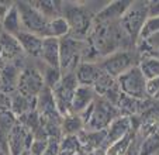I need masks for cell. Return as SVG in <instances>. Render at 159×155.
<instances>
[{"mask_svg": "<svg viewBox=\"0 0 159 155\" xmlns=\"http://www.w3.org/2000/svg\"><path fill=\"white\" fill-rule=\"evenodd\" d=\"M148 18V2H131L124 16L120 18V27L123 33L137 45L139 34Z\"/></svg>", "mask_w": 159, "mask_h": 155, "instance_id": "1", "label": "cell"}, {"mask_svg": "<svg viewBox=\"0 0 159 155\" xmlns=\"http://www.w3.org/2000/svg\"><path fill=\"white\" fill-rule=\"evenodd\" d=\"M14 3L20 14L23 31L38 35L41 38H47L49 21L33 6L31 2H14Z\"/></svg>", "mask_w": 159, "mask_h": 155, "instance_id": "2", "label": "cell"}, {"mask_svg": "<svg viewBox=\"0 0 159 155\" xmlns=\"http://www.w3.org/2000/svg\"><path fill=\"white\" fill-rule=\"evenodd\" d=\"M62 17L65 18L68 26H69V35H72L73 38L86 35L92 27L89 9L78 3L62 2Z\"/></svg>", "mask_w": 159, "mask_h": 155, "instance_id": "3", "label": "cell"}, {"mask_svg": "<svg viewBox=\"0 0 159 155\" xmlns=\"http://www.w3.org/2000/svg\"><path fill=\"white\" fill-rule=\"evenodd\" d=\"M117 86L121 95H125L131 99H145L148 97L147 93V79L142 75L138 65L129 68L123 75L116 79Z\"/></svg>", "mask_w": 159, "mask_h": 155, "instance_id": "4", "label": "cell"}, {"mask_svg": "<svg viewBox=\"0 0 159 155\" xmlns=\"http://www.w3.org/2000/svg\"><path fill=\"white\" fill-rule=\"evenodd\" d=\"M135 61H137V55L134 52L128 49H117L106 55L102 59V62L99 63V66L106 75H108L113 79H117L120 75H123L129 68L138 65V63H135Z\"/></svg>", "mask_w": 159, "mask_h": 155, "instance_id": "5", "label": "cell"}, {"mask_svg": "<svg viewBox=\"0 0 159 155\" xmlns=\"http://www.w3.org/2000/svg\"><path fill=\"white\" fill-rule=\"evenodd\" d=\"M76 87H78V81L75 78V73H66L62 75L59 83L54 89H51L55 107H57L59 116L63 117L70 113V101H72Z\"/></svg>", "mask_w": 159, "mask_h": 155, "instance_id": "6", "label": "cell"}, {"mask_svg": "<svg viewBox=\"0 0 159 155\" xmlns=\"http://www.w3.org/2000/svg\"><path fill=\"white\" fill-rule=\"evenodd\" d=\"M80 41L72 35H66L59 40V71L62 75L75 73L80 58Z\"/></svg>", "mask_w": 159, "mask_h": 155, "instance_id": "7", "label": "cell"}, {"mask_svg": "<svg viewBox=\"0 0 159 155\" xmlns=\"http://www.w3.org/2000/svg\"><path fill=\"white\" fill-rule=\"evenodd\" d=\"M116 116L117 114L114 113V109H113L111 103L106 100H100L99 105H96V101H94L90 116L84 125L90 127L92 130H103V128L108 127L114 119H117Z\"/></svg>", "mask_w": 159, "mask_h": 155, "instance_id": "8", "label": "cell"}, {"mask_svg": "<svg viewBox=\"0 0 159 155\" xmlns=\"http://www.w3.org/2000/svg\"><path fill=\"white\" fill-rule=\"evenodd\" d=\"M18 87L23 96L25 97H35L37 95L44 89V81H42L41 72L34 68H28L23 71L18 76Z\"/></svg>", "mask_w": 159, "mask_h": 155, "instance_id": "9", "label": "cell"}, {"mask_svg": "<svg viewBox=\"0 0 159 155\" xmlns=\"http://www.w3.org/2000/svg\"><path fill=\"white\" fill-rule=\"evenodd\" d=\"M96 100V92L90 86H82L78 85L75 93H73L72 101H70V113L80 114L86 110L89 106H92Z\"/></svg>", "mask_w": 159, "mask_h": 155, "instance_id": "10", "label": "cell"}, {"mask_svg": "<svg viewBox=\"0 0 159 155\" xmlns=\"http://www.w3.org/2000/svg\"><path fill=\"white\" fill-rule=\"evenodd\" d=\"M102 73L103 72L99 63L93 62H80L75 69V78L78 81V85H82V86L93 87Z\"/></svg>", "mask_w": 159, "mask_h": 155, "instance_id": "11", "label": "cell"}, {"mask_svg": "<svg viewBox=\"0 0 159 155\" xmlns=\"http://www.w3.org/2000/svg\"><path fill=\"white\" fill-rule=\"evenodd\" d=\"M39 59L44 62L45 66L59 69V40L52 37L42 38Z\"/></svg>", "mask_w": 159, "mask_h": 155, "instance_id": "12", "label": "cell"}, {"mask_svg": "<svg viewBox=\"0 0 159 155\" xmlns=\"http://www.w3.org/2000/svg\"><path fill=\"white\" fill-rule=\"evenodd\" d=\"M131 2H110L97 13V23H116L120 21L127 9L129 7Z\"/></svg>", "mask_w": 159, "mask_h": 155, "instance_id": "13", "label": "cell"}, {"mask_svg": "<svg viewBox=\"0 0 159 155\" xmlns=\"http://www.w3.org/2000/svg\"><path fill=\"white\" fill-rule=\"evenodd\" d=\"M18 45H20L21 51L27 54L28 57L39 58L41 55V47H42V38L38 35L30 34L27 31H21L20 34L16 35Z\"/></svg>", "mask_w": 159, "mask_h": 155, "instance_id": "14", "label": "cell"}, {"mask_svg": "<svg viewBox=\"0 0 159 155\" xmlns=\"http://www.w3.org/2000/svg\"><path fill=\"white\" fill-rule=\"evenodd\" d=\"M131 130V123L129 119L127 117H117L110 123V125L106 130V138L104 141H107L108 145L114 144L116 141L121 140L123 137H125Z\"/></svg>", "mask_w": 159, "mask_h": 155, "instance_id": "15", "label": "cell"}, {"mask_svg": "<svg viewBox=\"0 0 159 155\" xmlns=\"http://www.w3.org/2000/svg\"><path fill=\"white\" fill-rule=\"evenodd\" d=\"M0 27H2V33L7 34V35H11V37H16L17 34H20L23 31L20 14H18V10L16 7V3L10 7V10L6 13V16L2 18Z\"/></svg>", "mask_w": 159, "mask_h": 155, "instance_id": "16", "label": "cell"}, {"mask_svg": "<svg viewBox=\"0 0 159 155\" xmlns=\"http://www.w3.org/2000/svg\"><path fill=\"white\" fill-rule=\"evenodd\" d=\"M20 45H18L16 37L7 35L4 33H0V55L7 59H13L18 54H21Z\"/></svg>", "mask_w": 159, "mask_h": 155, "instance_id": "17", "label": "cell"}, {"mask_svg": "<svg viewBox=\"0 0 159 155\" xmlns=\"http://www.w3.org/2000/svg\"><path fill=\"white\" fill-rule=\"evenodd\" d=\"M33 6L48 21L62 17V2H31Z\"/></svg>", "mask_w": 159, "mask_h": 155, "instance_id": "18", "label": "cell"}, {"mask_svg": "<svg viewBox=\"0 0 159 155\" xmlns=\"http://www.w3.org/2000/svg\"><path fill=\"white\" fill-rule=\"evenodd\" d=\"M138 68L141 69L142 75L145 76L147 81L153 79V78H159V59L153 58L151 55H145L139 59Z\"/></svg>", "mask_w": 159, "mask_h": 155, "instance_id": "19", "label": "cell"}, {"mask_svg": "<svg viewBox=\"0 0 159 155\" xmlns=\"http://www.w3.org/2000/svg\"><path fill=\"white\" fill-rule=\"evenodd\" d=\"M69 26H68V23L63 17H57L48 23V37L61 40L63 37L69 35Z\"/></svg>", "mask_w": 159, "mask_h": 155, "instance_id": "20", "label": "cell"}, {"mask_svg": "<svg viewBox=\"0 0 159 155\" xmlns=\"http://www.w3.org/2000/svg\"><path fill=\"white\" fill-rule=\"evenodd\" d=\"M83 121L79 117V114L69 113L63 116L62 119V130L65 133V135H76L82 128H83Z\"/></svg>", "mask_w": 159, "mask_h": 155, "instance_id": "21", "label": "cell"}, {"mask_svg": "<svg viewBox=\"0 0 159 155\" xmlns=\"http://www.w3.org/2000/svg\"><path fill=\"white\" fill-rule=\"evenodd\" d=\"M18 76L20 73L16 71L14 66H6L4 71L2 72V81H0L2 87L4 90H13L18 83Z\"/></svg>", "mask_w": 159, "mask_h": 155, "instance_id": "22", "label": "cell"}, {"mask_svg": "<svg viewBox=\"0 0 159 155\" xmlns=\"http://www.w3.org/2000/svg\"><path fill=\"white\" fill-rule=\"evenodd\" d=\"M132 138H131V134H127L125 137H123L121 140L116 141L114 144L108 145L107 151H106V155H125L128 152L129 147H131V143H132Z\"/></svg>", "mask_w": 159, "mask_h": 155, "instance_id": "23", "label": "cell"}, {"mask_svg": "<svg viewBox=\"0 0 159 155\" xmlns=\"http://www.w3.org/2000/svg\"><path fill=\"white\" fill-rule=\"evenodd\" d=\"M137 47H138L139 52L142 54V57L149 55V54H152V52H155V51H158L159 49V31L155 34H152V35L148 37V38L139 41L138 44H137Z\"/></svg>", "mask_w": 159, "mask_h": 155, "instance_id": "24", "label": "cell"}, {"mask_svg": "<svg viewBox=\"0 0 159 155\" xmlns=\"http://www.w3.org/2000/svg\"><path fill=\"white\" fill-rule=\"evenodd\" d=\"M158 31H159V16L158 17H148L144 24V27H142V30H141V34H139L138 42L148 38V37H151L152 34L158 33ZM138 42H137V44H138Z\"/></svg>", "mask_w": 159, "mask_h": 155, "instance_id": "25", "label": "cell"}, {"mask_svg": "<svg viewBox=\"0 0 159 155\" xmlns=\"http://www.w3.org/2000/svg\"><path fill=\"white\" fill-rule=\"evenodd\" d=\"M47 145H48V141L45 140H35L31 143L30 148H28V152L30 155H42L47 149Z\"/></svg>", "mask_w": 159, "mask_h": 155, "instance_id": "26", "label": "cell"}, {"mask_svg": "<svg viewBox=\"0 0 159 155\" xmlns=\"http://www.w3.org/2000/svg\"><path fill=\"white\" fill-rule=\"evenodd\" d=\"M147 93L148 96H155V97L159 95V78L147 81Z\"/></svg>", "mask_w": 159, "mask_h": 155, "instance_id": "27", "label": "cell"}, {"mask_svg": "<svg viewBox=\"0 0 159 155\" xmlns=\"http://www.w3.org/2000/svg\"><path fill=\"white\" fill-rule=\"evenodd\" d=\"M59 154V144L57 143V140L51 138V141H48V145H47V149L42 155H58Z\"/></svg>", "mask_w": 159, "mask_h": 155, "instance_id": "28", "label": "cell"}, {"mask_svg": "<svg viewBox=\"0 0 159 155\" xmlns=\"http://www.w3.org/2000/svg\"><path fill=\"white\" fill-rule=\"evenodd\" d=\"M159 16V0L148 2V17H158Z\"/></svg>", "mask_w": 159, "mask_h": 155, "instance_id": "29", "label": "cell"}, {"mask_svg": "<svg viewBox=\"0 0 159 155\" xmlns=\"http://www.w3.org/2000/svg\"><path fill=\"white\" fill-rule=\"evenodd\" d=\"M13 4H14V2H0V21L6 16V13L9 12Z\"/></svg>", "mask_w": 159, "mask_h": 155, "instance_id": "30", "label": "cell"}, {"mask_svg": "<svg viewBox=\"0 0 159 155\" xmlns=\"http://www.w3.org/2000/svg\"><path fill=\"white\" fill-rule=\"evenodd\" d=\"M151 57H153V58H158L159 59V49L158 51H155V52H152V54H149Z\"/></svg>", "mask_w": 159, "mask_h": 155, "instance_id": "31", "label": "cell"}, {"mask_svg": "<svg viewBox=\"0 0 159 155\" xmlns=\"http://www.w3.org/2000/svg\"><path fill=\"white\" fill-rule=\"evenodd\" d=\"M58 155H76V154H72V152H65V151H59Z\"/></svg>", "mask_w": 159, "mask_h": 155, "instance_id": "32", "label": "cell"}, {"mask_svg": "<svg viewBox=\"0 0 159 155\" xmlns=\"http://www.w3.org/2000/svg\"><path fill=\"white\" fill-rule=\"evenodd\" d=\"M20 155H30V152H28V149H25V151H24V152H21Z\"/></svg>", "mask_w": 159, "mask_h": 155, "instance_id": "33", "label": "cell"}, {"mask_svg": "<svg viewBox=\"0 0 159 155\" xmlns=\"http://www.w3.org/2000/svg\"><path fill=\"white\" fill-rule=\"evenodd\" d=\"M0 155H7V154H6L4 151H0Z\"/></svg>", "mask_w": 159, "mask_h": 155, "instance_id": "34", "label": "cell"}, {"mask_svg": "<svg viewBox=\"0 0 159 155\" xmlns=\"http://www.w3.org/2000/svg\"><path fill=\"white\" fill-rule=\"evenodd\" d=\"M152 155H159V151H158V152H155V154H152Z\"/></svg>", "mask_w": 159, "mask_h": 155, "instance_id": "35", "label": "cell"}, {"mask_svg": "<svg viewBox=\"0 0 159 155\" xmlns=\"http://www.w3.org/2000/svg\"><path fill=\"white\" fill-rule=\"evenodd\" d=\"M0 33H2V27H0Z\"/></svg>", "mask_w": 159, "mask_h": 155, "instance_id": "36", "label": "cell"}]
</instances>
